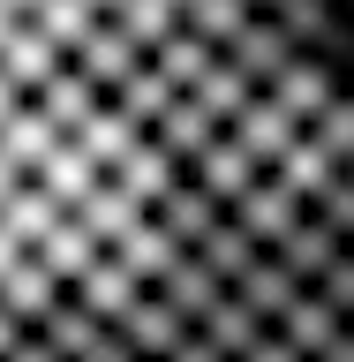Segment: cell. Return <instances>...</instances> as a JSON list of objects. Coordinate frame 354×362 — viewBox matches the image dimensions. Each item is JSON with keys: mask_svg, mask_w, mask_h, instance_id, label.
<instances>
[{"mask_svg": "<svg viewBox=\"0 0 354 362\" xmlns=\"http://www.w3.org/2000/svg\"><path fill=\"white\" fill-rule=\"evenodd\" d=\"M302 0H0V339L106 294L226 166Z\"/></svg>", "mask_w": 354, "mask_h": 362, "instance_id": "6da1fadb", "label": "cell"}]
</instances>
